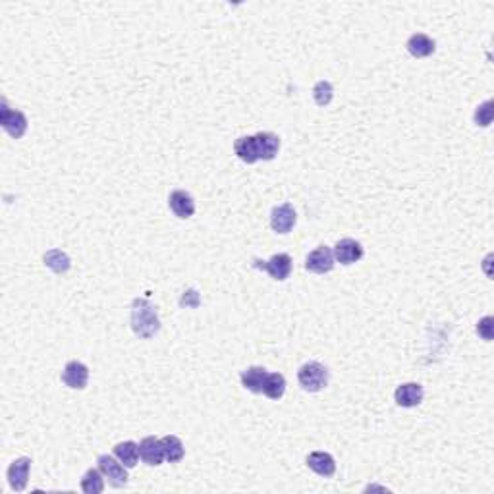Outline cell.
I'll use <instances>...</instances> for the list:
<instances>
[{"mask_svg":"<svg viewBox=\"0 0 494 494\" xmlns=\"http://www.w3.org/2000/svg\"><path fill=\"white\" fill-rule=\"evenodd\" d=\"M253 267L265 271L271 274V278L284 282L292 274V257L288 253H276L272 255L269 261H261V259H253Z\"/></svg>","mask_w":494,"mask_h":494,"instance_id":"3957f363","label":"cell"},{"mask_svg":"<svg viewBox=\"0 0 494 494\" xmlns=\"http://www.w3.org/2000/svg\"><path fill=\"white\" fill-rule=\"evenodd\" d=\"M114 456L118 457L128 469H131V467L137 466V462H140V444H135L133 440L118 442L114 446Z\"/></svg>","mask_w":494,"mask_h":494,"instance_id":"d6986e66","label":"cell"},{"mask_svg":"<svg viewBox=\"0 0 494 494\" xmlns=\"http://www.w3.org/2000/svg\"><path fill=\"white\" fill-rule=\"evenodd\" d=\"M334 253L328 245H319L317 249L309 253L305 259V269L315 274H327L334 269Z\"/></svg>","mask_w":494,"mask_h":494,"instance_id":"8992f818","label":"cell"},{"mask_svg":"<svg viewBox=\"0 0 494 494\" xmlns=\"http://www.w3.org/2000/svg\"><path fill=\"white\" fill-rule=\"evenodd\" d=\"M286 392V379L282 373H269L265 379L263 394L271 400H280Z\"/></svg>","mask_w":494,"mask_h":494,"instance_id":"ffe728a7","label":"cell"},{"mask_svg":"<svg viewBox=\"0 0 494 494\" xmlns=\"http://www.w3.org/2000/svg\"><path fill=\"white\" fill-rule=\"evenodd\" d=\"M494 116V108H493V101H485L483 104H479L475 111V124L481 126V128H486L491 126Z\"/></svg>","mask_w":494,"mask_h":494,"instance_id":"d4e9b609","label":"cell"},{"mask_svg":"<svg viewBox=\"0 0 494 494\" xmlns=\"http://www.w3.org/2000/svg\"><path fill=\"white\" fill-rule=\"evenodd\" d=\"M406 47H408V53L413 58H427V56H430L437 50V43H435V39H430L425 33H413L408 39Z\"/></svg>","mask_w":494,"mask_h":494,"instance_id":"5bb4252c","label":"cell"},{"mask_svg":"<svg viewBox=\"0 0 494 494\" xmlns=\"http://www.w3.org/2000/svg\"><path fill=\"white\" fill-rule=\"evenodd\" d=\"M97 464H99V469L108 481H111L112 486L120 488L128 483V467L122 464L120 459L116 456H108V454H103V456L97 457Z\"/></svg>","mask_w":494,"mask_h":494,"instance_id":"5b68a950","label":"cell"},{"mask_svg":"<svg viewBox=\"0 0 494 494\" xmlns=\"http://www.w3.org/2000/svg\"><path fill=\"white\" fill-rule=\"evenodd\" d=\"M334 259L342 265H354L357 263L361 257H363V245L354 240V238H344L340 242L336 243L334 249Z\"/></svg>","mask_w":494,"mask_h":494,"instance_id":"30bf717a","label":"cell"},{"mask_svg":"<svg viewBox=\"0 0 494 494\" xmlns=\"http://www.w3.org/2000/svg\"><path fill=\"white\" fill-rule=\"evenodd\" d=\"M423 396H425V392L419 383L400 384L394 392V400L400 408H417L423 401Z\"/></svg>","mask_w":494,"mask_h":494,"instance_id":"8fae6325","label":"cell"},{"mask_svg":"<svg viewBox=\"0 0 494 494\" xmlns=\"http://www.w3.org/2000/svg\"><path fill=\"white\" fill-rule=\"evenodd\" d=\"M257 147H259V159L272 160L280 151V137L272 131H259L257 135Z\"/></svg>","mask_w":494,"mask_h":494,"instance_id":"ac0fdd59","label":"cell"},{"mask_svg":"<svg viewBox=\"0 0 494 494\" xmlns=\"http://www.w3.org/2000/svg\"><path fill=\"white\" fill-rule=\"evenodd\" d=\"M45 265L48 269L56 274H64V272L70 271L72 263H70V257L66 255L62 249H50V251L45 253Z\"/></svg>","mask_w":494,"mask_h":494,"instance_id":"7402d4cb","label":"cell"},{"mask_svg":"<svg viewBox=\"0 0 494 494\" xmlns=\"http://www.w3.org/2000/svg\"><path fill=\"white\" fill-rule=\"evenodd\" d=\"M267 369L259 367V365H253L249 369H245L240 374L242 379V386L245 390L253 392V394H263V386H265V379H267Z\"/></svg>","mask_w":494,"mask_h":494,"instance_id":"e0dca14e","label":"cell"},{"mask_svg":"<svg viewBox=\"0 0 494 494\" xmlns=\"http://www.w3.org/2000/svg\"><path fill=\"white\" fill-rule=\"evenodd\" d=\"M298 383L305 392H321L328 384V369L319 361H309L299 367Z\"/></svg>","mask_w":494,"mask_h":494,"instance_id":"7a4b0ae2","label":"cell"},{"mask_svg":"<svg viewBox=\"0 0 494 494\" xmlns=\"http://www.w3.org/2000/svg\"><path fill=\"white\" fill-rule=\"evenodd\" d=\"M62 383L68 386V388H74V390H84L87 383H89V369L87 365L82 363V361H68L62 371Z\"/></svg>","mask_w":494,"mask_h":494,"instance_id":"52a82bcc","label":"cell"},{"mask_svg":"<svg viewBox=\"0 0 494 494\" xmlns=\"http://www.w3.org/2000/svg\"><path fill=\"white\" fill-rule=\"evenodd\" d=\"M234 153L238 155V159L247 162V164H255L259 159V147H257V137L255 135H243L234 143Z\"/></svg>","mask_w":494,"mask_h":494,"instance_id":"2e32d148","label":"cell"},{"mask_svg":"<svg viewBox=\"0 0 494 494\" xmlns=\"http://www.w3.org/2000/svg\"><path fill=\"white\" fill-rule=\"evenodd\" d=\"M332 97H334V89H332V84H330V82L321 79V82L315 84V87H313V99H315V103H317L319 106L330 104Z\"/></svg>","mask_w":494,"mask_h":494,"instance_id":"cb8c5ba5","label":"cell"},{"mask_svg":"<svg viewBox=\"0 0 494 494\" xmlns=\"http://www.w3.org/2000/svg\"><path fill=\"white\" fill-rule=\"evenodd\" d=\"M101 469H87L85 475L82 477V491L85 494H101L104 491V481Z\"/></svg>","mask_w":494,"mask_h":494,"instance_id":"603a6c76","label":"cell"},{"mask_svg":"<svg viewBox=\"0 0 494 494\" xmlns=\"http://www.w3.org/2000/svg\"><path fill=\"white\" fill-rule=\"evenodd\" d=\"M29 469H31V457H18L10 464L6 477H8V483L12 486V491L21 493L29 481Z\"/></svg>","mask_w":494,"mask_h":494,"instance_id":"ba28073f","label":"cell"},{"mask_svg":"<svg viewBox=\"0 0 494 494\" xmlns=\"http://www.w3.org/2000/svg\"><path fill=\"white\" fill-rule=\"evenodd\" d=\"M307 467L321 477H332L336 473L334 457L328 452H311L307 456Z\"/></svg>","mask_w":494,"mask_h":494,"instance_id":"9a60e30c","label":"cell"},{"mask_svg":"<svg viewBox=\"0 0 494 494\" xmlns=\"http://www.w3.org/2000/svg\"><path fill=\"white\" fill-rule=\"evenodd\" d=\"M160 442H162V448H164V459L170 462V464L180 462L184 457V454H186L184 442L178 439L176 435H167V437L160 439Z\"/></svg>","mask_w":494,"mask_h":494,"instance_id":"44dd1931","label":"cell"},{"mask_svg":"<svg viewBox=\"0 0 494 494\" xmlns=\"http://www.w3.org/2000/svg\"><path fill=\"white\" fill-rule=\"evenodd\" d=\"M296 220H298L296 209L289 205V203H284V205H278L272 209L271 226L276 234L292 232V228L296 226Z\"/></svg>","mask_w":494,"mask_h":494,"instance_id":"9c48e42d","label":"cell"},{"mask_svg":"<svg viewBox=\"0 0 494 494\" xmlns=\"http://www.w3.org/2000/svg\"><path fill=\"white\" fill-rule=\"evenodd\" d=\"M168 205H170V211H172L178 218H189V216H193V213H196V201H193V197L189 196L187 191H184V189L172 191L170 197H168Z\"/></svg>","mask_w":494,"mask_h":494,"instance_id":"7c38bea8","label":"cell"},{"mask_svg":"<svg viewBox=\"0 0 494 494\" xmlns=\"http://www.w3.org/2000/svg\"><path fill=\"white\" fill-rule=\"evenodd\" d=\"M140 457L147 466H160L164 462V448L157 437H145L140 442Z\"/></svg>","mask_w":494,"mask_h":494,"instance_id":"4fadbf2b","label":"cell"},{"mask_svg":"<svg viewBox=\"0 0 494 494\" xmlns=\"http://www.w3.org/2000/svg\"><path fill=\"white\" fill-rule=\"evenodd\" d=\"M131 328L143 340H151L160 330L159 313H157V307L151 303L149 299H133V303H131Z\"/></svg>","mask_w":494,"mask_h":494,"instance_id":"6da1fadb","label":"cell"},{"mask_svg":"<svg viewBox=\"0 0 494 494\" xmlns=\"http://www.w3.org/2000/svg\"><path fill=\"white\" fill-rule=\"evenodd\" d=\"M477 334L481 336L483 340H486V342L493 340V317H485L479 321V325H477Z\"/></svg>","mask_w":494,"mask_h":494,"instance_id":"484cf974","label":"cell"},{"mask_svg":"<svg viewBox=\"0 0 494 494\" xmlns=\"http://www.w3.org/2000/svg\"><path fill=\"white\" fill-rule=\"evenodd\" d=\"M0 124L4 131L8 133L10 137L19 140L23 137V133L28 131V118L21 111H14L10 108L6 101H2V108H0Z\"/></svg>","mask_w":494,"mask_h":494,"instance_id":"277c9868","label":"cell"}]
</instances>
